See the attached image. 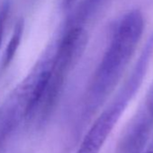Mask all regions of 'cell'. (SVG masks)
I'll use <instances>...</instances> for the list:
<instances>
[{"label":"cell","mask_w":153,"mask_h":153,"mask_svg":"<svg viewBox=\"0 0 153 153\" xmlns=\"http://www.w3.org/2000/svg\"><path fill=\"white\" fill-rule=\"evenodd\" d=\"M143 153H153V149H149V150H147L146 152H143Z\"/></svg>","instance_id":"cell-8"},{"label":"cell","mask_w":153,"mask_h":153,"mask_svg":"<svg viewBox=\"0 0 153 153\" xmlns=\"http://www.w3.org/2000/svg\"><path fill=\"white\" fill-rule=\"evenodd\" d=\"M122 114L109 105L92 123L76 153H99Z\"/></svg>","instance_id":"cell-4"},{"label":"cell","mask_w":153,"mask_h":153,"mask_svg":"<svg viewBox=\"0 0 153 153\" xmlns=\"http://www.w3.org/2000/svg\"><path fill=\"white\" fill-rule=\"evenodd\" d=\"M143 28L142 15L136 9L126 13L117 23L87 88L82 121L88 122L119 83L138 46Z\"/></svg>","instance_id":"cell-1"},{"label":"cell","mask_w":153,"mask_h":153,"mask_svg":"<svg viewBox=\"0 0 153 153\" xmlns=\"http://www.w3.org/2000/svg\"><path fill=\"white\" fill-rule=\"evenodd\" d=\"M76 0H64V7L66 8H70Z\"/></svg>","instance_id":"cell-7"},{"label":"cell","mask_w":153,"mask_h":153,"mask_svg":"<svg viewBox=\"0 0 153 153\" xmlns=\"http://www.w3.org/2000/svg\"><path fill=\"white\" fill-rule=\"evenodd\" d=\"M88 40V32L83 25H66L63 35L52 51L47 85L33 116L38 117L41 123L45 122L55 109L68 76L84 52Z\"/></svg>","instance_id":"cell-2"},{"label":"cell","mask_w":153,"mask_h":153,"mask_svg":"<svg viewBox=\"0 0 153 153\" xmlns=\"http://www.w3.org/2000/svg\"><path fill=\"white\" fill-rule=\"evenodd\" d=\"M10 9V4L8 1L5 2L1 7H0V47H1L5 28H6V23L7 20V16L9 14Z\"/></svg>","instance_id":"cell-6"},{"label":"cell","mask_w":153,"mask_h":153,"mask_svg":"<svg viewBox=\"0 0 153 153\" xmlns=\"http://www.w3.org/2000/svg\"><path fill=\"white\" fill-rule=\"evenodd\" d=\"M153 131V82L119 141L118 153H140Z\"/></svg>","instance_id":"cell-3"},{"label":"cell","mask_w":153,"mask_h":153,"mask_svg":"<svg viewBox=\"0 0 153 153\" xmlns=\"http://www.w3.org/2000/svg\"><path fill=\"white\" fill-rule=\"evenodd\" d=\"M23 33H24V21L20 20L15 25L14 32L12 33L10 41L5 50L3 59H2V67L4 68H7L10 65V63L13 61L15 55L20 46L21 40L23 37Z\"/></svg>","instance_id":"cell-5"}]
</instances>
